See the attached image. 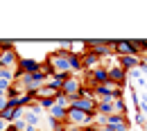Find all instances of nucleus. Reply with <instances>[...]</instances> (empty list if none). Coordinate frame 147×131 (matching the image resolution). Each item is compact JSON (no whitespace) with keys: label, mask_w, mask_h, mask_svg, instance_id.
<instances>
[{"label":"nucleus","mask_w":147,"mask_h":131,"mask_svg":"<svg viewBox=\"0 0 147 131\" xmlns=\"http://www.w3.org/2000/svg\"><path fill=\"white\" fill-rule=\"evenodd\" d=\"M68 56H70V52L68 50H61V48H57L55 52H50V54L45 56V63L50 66L52 75H73Z\"/></svg>","instance_id":"1"},{"label":"nucleus","mask_w":147,"mask_h":131,"mask_svg":"<svg viewBox=\"0 0 147 131\" xmlns=\"http://www.w3.org/2000/svg\"><path fill=\"white\" fill-rule=\"evenodd\" d=\"M86 43H88V50L95 52L97 56H102V59L113 56V41H109V38H91Z\"/></svg>","instance_id":"2"},{"label":"nucleus","mask_w":147,"mask_h":131,"mask_svg":"<svg viewBox=\"0 0 147 131\" xmlns=\"http://www.w3.org/2000/svg\"><path fill=\"white\" fill-rule=\"evenodd\" d=\"M111 131H131V122H129V113L122 115V113H113L109 115V124H107Z\"/></svg>","instance_id":"3"},{"label":"nucleus","mask_w":147,"mask_h":131,"mask_svg":"<svg viewBox=\"0 0 147 131\" xmlns=\"http://www.w3.org/2000/svg\"><path fill=\"white\" fill-rule=\"evenodd\" d=\"M38 70H41V63H38L36 59H23V56H20L18 66H16V77L34 75V73H38Z\"/></svg>","instance_id":"4"},{"label":"nucleus","mask_w":147,"mask_h":131,"mask_svg":"<svg viewBox=\"0 0 147 131\" xmlns=\"http://www.w3.org/2000/svg\"><path fill=\"white\" fill-rule=\"evenodd\" d=\"M70 109H77V111L88 113V115H97V102L84 99V97H75L73 102H70Z\"/></svg>","instance_id":"5"},{"label":"nucleus","mask_w":147,"mask_h":131,"mask_svg":"<svg viewBox=\"0 0 147 131\" xmlns=\"http://www.w3.org/2000/svg\"><path fill=\"white\" fill-rule=\"evenodd\" d=\"M79 91H82V79H77V75H70L66 79V84H63V88H61V93L66 95V97H79Z\"/></svg>","instance_id":"6"},{"label":"nucleus","mask_w":147,"mask_h":131,"mask_svg":"<svg viewBox=\"0 0 147 131\" xmlns=\"http://www.w3.org/2000/svg\"><path fill=\"white\" fill-rule=\"evenodd\" d=\"M18 61H20V56H18V52H16V48H7V50L0 52V66H2V68H14V70H16Z\"/></svg>","instance_id":"7"},{"label":"nucleus","mask_w":147,"mask_h":131,"mask_svg":"<svg viewBox=\"0 0 147 131\" xmlns=\"http://www.w3.org/2000/svg\"><path fill=\"white\" fill-rule=\"evenodd\" d=\"M109 81L118 84V86H127L129 73H127V70H122L118 63H113V66H109Z\"/></svg>","instance_id":"8"},{"label":"nucleus","mask_w":147,"mask_h":131,"mask_svg":"<svg viewBox=\"0 0 147 131\" xmlns=\"http://www.w3.org/2000/svg\"><path fill=\"white\" fill-rule=\"evenodd\" d=\"M127 54H136L131 41L129 38H115L113 41V56H127Z\"/></svg>","instance_id":"9"},{"label":"nucleus","mask_w":147,"mask_h":131,"mask_svg":"<svg viewBox=\"0 0 147 131\" xmlns=\"http://www.w3.org/2000/svg\"><path fill=\"white\" fill-rule=\"evenodd\" d=\"M140 63H143V56H138V54L118 56V66H120L122 70H127V73H131V70H136V68H140Z\"/></svg>","instance_id":"10"},{"label":"nucleus","mask_w":147,"mask_h":131,"mask_svg":"<svg viewBox=\"0 0 147 131\" xmlns=\"http://www.w3.org/2000/svg\"><path fill=\"white\" fill-rule=\"evenodd\" d=\"M68 77H70V75H50V77H48V81H45V84H48V86H52L55 91H61Z\"/></svg>","instance_id":"11"},{"label":"nucleus","mask_w":147,"mask_h":131,"mask_svg":"<svg viewBox=\"0 0 147 131\" xmlns=\"http://www.w3.org/2000/svg\"><path fill=\"white\" fill-rule=\"evenodd\" d=\"M68 61H70V70H73V75H75V73H82V70H84V63H82V54H75V52H70Z\"/></svg>","instance_id":"12"},{"label":"nucleus","mask_w":147,"mask_h":131,"mask_svg":"<svg viewBox=\"0 0 147 131\" xmlns=\"http://www.w3.org/2000/svg\"><path fill=\"white\" fill-rule=\"evenodd\" d=\"M23 118H25V122H27V127H36L38 129V122H41V115H36V113L27 111L25 109V113H23Z\"/></svg>","instance_id":"13"},{"label":"nucleus","mask_w":147,"mask_h":131,"mask_svg":"<svg viewBox=\"0 0 147 131\" xmlns=\"http://www.w3.org/2000/svg\"><path fill=\"white\" fill-rule=\"evenodd\" d=\"M97 113H100V115H107V118H109V115H113V102H97Z\"/></svg>","instance_id":"14"},{"label":"nucleus","mask_w":147,"mask_h":131,"mask_svg":"<svg viewBox=\"0 0 147 131\" xmlns=\"http://www.w3.org/2000/svg\"><path fill=\"white\" fill-rule=\"evenodd\" d=\"M20 95H23V91H20V86H18V84L14 81V84H11L9 88H7V99H18Z\"/></svg>","instance_id":"15"},{"label":"nucleus","mask_w":147,"mask_h":131,"mask_svg":"<svg viewBox=\"0 0 147 131\" xmlns=\"http://www.w3.org/2000/svg\"><path fill=\"white\" fill-rule=\"evenodd\" d=\"M113 111H115V113H122V115H127V104H125V99H122V97L113 99Z\"/></svg>","instance_id":"16"},{"label":"nucleus","mask_w":147,"mask_h":131,"mask_svg":"<svg viewBox=\"0 0 147 131\" xmlns=\"http://www.w3.org/2000/svg\"><path fill=\"white\" fill-rule=\"evenodd\" d=\"M70 102H73V99H70V97H66L63 93L55 99V104H57V106H61V109H70Z\"/></svg>","instance_id":"17"},{"label":"nucleus","mask_w":147,"mask_h":131,"mask_svg":"<svg viewBox=\"0 0 147 131\" xmlns=\"http://www.w3.org/2000/svg\"><path fill=\"white\" fill-rule=\"evenodd\" d=\"M129 77H131V79H136V81H138L140 86L145 84V81H143V73H140V68H136V70H131V73H129Z\"/></svg>","instance_id":"18"},{"label":"nucleus","mask_w":147,"mask_h":131,"mask_svg":"<svg viewBox=\"0 0 147 131\" xmlns=\"http://www.w3.org/2000/svg\"><path fill=\"white\" fill-rule=\"evenodd\" d=\"M134 120H136V124H145V122H147V118H145V115H143L140 111H136V115H134Z\"/></svg>","instance_id":"19"},{"label":"nucleus","mask_w":147,"mask_h":131,"mask_svg":"<svg viewBox=\"0 0 147 131\" xmlns=\"http://www.w3.org/2000/svg\"><path fill=\"white\" fill-rule=\"evenodd\" d=\"M9 127H11V124H9L7 120H2V118H0V131H9Z\"/></svg>","instance_id":"20"},{"label":"nucleus","mask_w":147,"mask_h":131,"mask_svg":"<svg viewBox=\"0 0 147 131\" xmlns=\"http://www.w3.org/2000/svg\"><path fill=\"white\" fill-rule=\"evenodd\" d=\"M5 109H7V97H2V99H0V113L5 111Z\"/></svg>","instance_id":"21"},{"label":"nucleus","mask_w":147,"mask_h":131,"mask_svg":"<svg viewBox=\"0 0 147 131\" xmlns=\"http://www.w3.org/2000/svg\"><path fill=\"white\" fill-rule=\"evenodd\" d=\"M2 97H7V93H5V91H2V88H0V99H2Z\"/></svg>","instance_id":"22"},{"label":"nucleus","mask_w":147,"mask_h":131,"mask_svg":"<svg viewBox=\"0 0 147 131\" xmlns=\"http://www.w3.org/2000/svg\"><path fill=\"white\" fill-rule=\"evenodd\" d=\"M97 131H111V129H109V127H102V129H97Z\"/></svg>","instance_id":"23"},{"label":"nucleus","mask_w":147,"mask_h":131,"mask_svg":"<svg viewBox=\"0 0 147 131\" xmlns=\"http://www.w3.org/2000/svg\"><path fill=\"white\" fill-rule=\"evenodd\" d=\"M0 70H2V66H0Z\"/></svg>","instance_id":"24"},{"label":"nucleus","mask_w":147,"mask_h":131,"mask_svg":"<svg viewBox=\"0 0 147 131\" xmlns=\"http://www.w3.org/2000/svg\"><path fill=\"white\" fill-rule=\"evenodd\" d=\"M145 131H147V129H145Z\"/></svg>","instance_id":"25"}]
</instances>
